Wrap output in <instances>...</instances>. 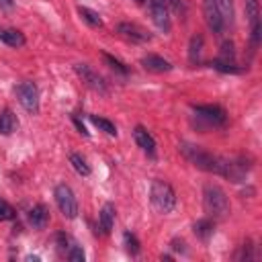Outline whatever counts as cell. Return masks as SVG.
<instances>
[{
    "label": "cell",
    "instance_id": "15",
    "mask_svg": "<svg viewBox=\"0 0 262 262\" xmlns=\"http://www.w3.org/2000/svg\"><path fill=\"white\" fill-rule=\"evenodd\" d=\"M49 221V211L45 205H35L31 211H29V223L35 227V229H43Z\"/></svg>",
    "mask_w": 262,
    "mask_h": 262
},
{
    "label": "cell",
    "instance_id": "22",
    "mask_svg": "<svg viewBox=\"0 0 262 262\" xmlns=\"http://www.w3.org/2000/svg\"><path fill=\"white\" fill-rule=\"evenodd\" d=\"M70 164L74 166V170L78 174H82V176H88L90 174V166H88V162L80 154H70Z\"/></svg>",
    "mask_w": 262,
    "mask_h": 262
},
{
    "label": "cell",
    "instance_id": "13",
    "mask_svg": "<svg viewBox=\"0 0 262 262\" xmlns=\"http://www.w3.org/2000/svg\"><path fill=\"white\" fill-rule=\"evenodd\" d=\"M141 66H143L145 70H149V72H156V74H164V72H170V70H172V63H170L168 59L156 55V53L143 55V57H141Z\"/></svg>",
    "mask_w": 262,
    "mask_h": 262
},
{
    "label": "cell",
    "instance_id": "19",
    "mask_svg": "<svg viewBox=\"0 0 262 262\" xmlns=\"http://www.w3.org/2000/svg\"><path fill=\"white\" fill-rule=\"evenodd\" d=\"M78 14L82 16V20H86L90 27H102V18L96 10L86 8V6H78Z\"/></svg>",
    "mask_w": 262,
    "mask_h": 262
},
{
    "label": "cell",
    "instance_id": "29",
    "mask_svg": "<svg viewBox=\"0 0 262 262\" xmlns=\"http://www.w3.org/2000/svg\"><path fill=\"white\" fill-rule=\"evenodd\" d=\"M68 258H70L72 262H84V252H82V248L76 246V244H72V246L68 248Z\"/></svg>",
    "mask_w": 262,
    "mask_h": 262
},
{
    "label": "cell",
    "instance_id": "28",
    "mask_svg": "<svg viewBox=\"0 0 262 262\" xmlns=\"http://www.w3.org/2000/svg\"><path fill=\"white\" fill-rule=\"evenodd\" d=\"M10 219H14V209L10 203L0 199V221H10Z\"/></svg>",
    "mask_w": 262,
    "mask_h": 262
},
{
    "label": "cell",
    "instance_id": "11",
    "mask_svg": "<svg viewBox=\"0 0 262 262\" xmlns=\"http://www.w3.org/2000/svg\"><path fill=\"white\" fill-rule=\"evenodd\" d=\"M246 16L250 20L252 47H258V41H260V6H258V0H246Z\"/></svg>",
    "mask_w": 262,
    "mask_h": 262
},
{
    "label": "cell",
    "instance_id": "14",
    "mask_svg": "<svg viewBox=\"0 0 262 262\" xmlns=\"http://www.w3.org/2000/svg\"><path fill=\"white\" fill-rule=\"evenodd\" d=\"M113 223H115V205L113 203H104L100 213H98V225H100V231L104 235L111 233L113 229Z\"/></svg>",
    "mask_w": 262,
    "mask_h": 262
},
{
    "label": "cell",
    "instance_id": "6",
    "mask_svg": "<svg viewBox=\"0 0 262 262\" xmlns=\"http://www.w3.org/2000/svg\"><path fill=\"white\" fill-rule=\"evenodd\" d=\"M74 70H76V74L80 76V80H82L90 90H94V92H98V94H106V82H104L102 76H98L88 63H76Z\"/></svg>",
    "mask_w": 262,
    "mask_h": 262
},
{
    "label": "cell",
    "instance_id": "32",
    "mask_svg": "<svg viewBox=\"0 0 262 262\" xmlns=\"http://www.w3.org/2000/svg\"><path fill=\"white\" fill-rule=\"evenodd\" d=\"M135 2H137V4H143V2H145V0H135Z\"/></svg>",
    "mask_w": 262,
    "mask_h": 262
},
{
    "label": "cell",
    "instance_id": "21",
    "mask_svg": "<svg viewBox=\"0 0 262 262\" xmlns=\"http://www.w3.org/2000/svg\"><path fill=\"white\" fill-rule=\"evenodd\" d=\"M217 8H219V14L223 18L225 25H233V2L231 0H215Z\"/></svg>",
    "mask_w": 262,
    "mask_h": 262
},
{
    "label": "cell",
    "instance_id": "30",
    "mask_svg": "<svg viewBox=\"0 0 262 262\" xmlns=\"http://www.w3.org/2000/svg\"><path fill=\"white\" fill-rule=\"evenodd\" d=\"M235 258H237V260H242V258H244V260H250V258H252V246H250V242L242 246V254L235 256Z\"/></svg>",
    "mask_w": 262,
    "mask_h": 262
},
{
    "label": "cell",
    "instance_id": "24",
    "mask_svg": "<svg viewBox=\"0 0 262 262\" xmlns=\"http://www.w3.org/2000/svg\"><path fill=\"white\" fill-rule=\"evenodd\" d=\"M102 59L108 63V68L111 70H115L117 74H121V76H125L127 74V68H125V63L123 61H119L117 57H113L111 53H106V51H102Z\"/></svg>",
    "mask_w": 262,
    "mask_h": 262
},
{
    "label": "cell",
    "instance_id": "17",
    "mask_svg": "<svg viewBox=\"0 0 262 262\" xmlns=\"http://www.w3.org/2000/svg\"><path fill=\"white\" fill-rule=\"evenodd\" d=\"M16 125H18V121H16L14 113H12L10 108H4V111L0 113V133H2V135H10V133L16 129Z\"/></svg>",
    "mask_w": 262,
    "mask_h": 262
},
{
    "label": "cell",
    "instance_id": "20",
    "mask_svg": "<svg viewBox=\"0 0 262 262\" xmlns=\"http://www.w3.org/2000/svg\"><path fill=\"white\" fill-rule=\"evenodd\" d=\"M90 121H92L94 127H98V129L104 131L106 135H111V137L117 135V127H115L113 121H108V119H104V117H96V115H90Z\"/></svg>",
    "mask_w": 262,
    "mask_h": 262
},
{
    "label": "cell",
    "instance_id": "23",
    "mask_svg": "<svg viewBox=\"0 0 262 262\" xmlns=\"http://www.w3.org/2000/svg\"><path fill=\"white\" fill-rule=\"evenodd\" d=\"M201 47H203V37H201V35H192L190 45H188V59H190L192 63L199 61V57H201Z\"/></svg>",
    "mask_w": 262,
    "mask_h": 262
},
{
    "label": "cell",
    "instance_id": "5",
    "mask_svg": "<svg viewBox=\"0 0 262 262\" xmlns=\"http://www.w3.org/2000/svg\"><path fill=\"white\" fill-rule=\"evenodd\" d=\"M16 96H18V102L23 104L25 111L29 113H39V90L35 86V82H20L16 86Z\"/></svg>",
    "mask_w": 262,
    "mask_h": 262
},
{
    "label": "cell",
    "instance_id": "4",
    "mask_svg": "<svg viewBox=\"0 0 262 262\" xmlns=\"http://www.w3.org/2000/svg\"><path fill=\"white\" fill-rule=\"evenodd\" d=\"M53 196H55V203H57L59 211L63 213V217L74 219L78 215V201H76L74 190L68 184H57L53 190Z\"/></svg>",
    "mask_w": 262,
    "mask_h": 262
},
{
    "label": "cell",
    "instance_id": "7",
    "mask_svg": "<svg viewBox=\"0 0 262 262\" xmlns=\"http://www.w3.org/2000/svg\"><path fill=\"white\" fill-rule=\"evenodd\" d=\"M194 115L199 119L207 121V125H213V127H221L227 121V115L219 104H196L194 106Z\"/></svg>",
    "mask_w": 262,
    "mask_h": 262
},
{
    "label": "cell",
    "instance_id": "27",
    "mask_svg": "<svg viewBox=\"0 0 262 262\" xmlns=\"http://www.w3.org/2000/svg\"><path fill=\"white\" fill-rule=\"evenodd\" d=\"M213 68L219 70V72H225V74H237L239 68L235 63H229V61H221V59H215L213 61Z\"/></svg>",
    "mask_w": 262,
    "mask_h": 262
},
{
    "label": "cell",
    "instance_id": "8",
    "mask_svg": "<svg viewBox=\"0 0 262 262\" xmlns=\"http://www.w3.org/2000/svg\"><path fill=\"white\" fill-rule=\"evenodd\" d=\"M149 12L156 27L164 33L170 31V14H168V2L166 0H149Z\"/></svg>",
    "mask_w": 262,
    "mask_h": 262
},
{
    "label": "cell",
    "instance_id": "18",
    "mask_svg": "<svg viewBox=\"0 0 262 262\" xmlns=\"http://www.w3.org/2000/svg\"><path fill=\"white\" fill-rule=\"evenodd\" d=\"M194 235L196 237H201V239H209L211 235H213V231H215V223H213V219L211 217H207V219H199L196 223H194Z\"/></svg>",
    "mask_w": 262,
    "mask_h": 262
},
{
    "label": "cell",
    "instance_id": "1",
    "mask_svg": "<svg viewBox=\"0 0 262 262\" xmlns=\"http://www.w3.org/2000/svg\"><path fill=\"white\" fill-rule=\"evenodd\" d=\"M180 151L182 156L196 168L205 170V172H213V174H219V176H225V164L227 160L219 158V156H213L209 154L207 149H203L201 145H194V143H186L182 141L180 143Z\"/></svg>",
    "mask_w": 262,
    "mask_h": 262
},
{
    "label": "cell",
    "instance_id": "26",
    "mask_svg": "<svg viewBox=\"0 0 262 262\" xmlns=\"http://www.w3.org/2000/svg\"><path fill=\"white\" fill-rule=\"evenodd\" d=\"M123 239H125V248H127V252L135 256V254L139 252V242H137V237H135L131 231H125Z\"/></svg>",
    "mask_w": 262,
    "mask_h": 262
},
{
    "label": "cell",
    "instance_id": "16",
    "mask_svg": "<svg viewBox=\"0 0 262 262\" xmlns=\"http://www.w3.org/2000/svg\"><path fill=\"white\" fill-rule=\"evenodd\" d=\"M0 41L6 43L8 47H23L27 43L25 35L16 29H0Z\"/></svg>",
    "mask_w": 262,
    "mask_h": 262
},
{
    "label": "cell",
    "instance_id": "9",
    "mask_svg": "<svg viewBox=\"0 0 262 262\" xmlns=\"http://www.w3.org/2000/svg\"><path fill=\"white\" fill-rule=\"evenodd\" d=\"M117 33L121 37H125L127 41H131V43H147L151 39V35L145 29H141L139 25H135V23H119L117 25Z\"/></svg>",
    "mask_w": 262,
    "mask_h": 262
},
{
    "label": "cell",
    "instance_id": "2",
    "mask_svg": "<svg viewBox=\"0 0 262 262\" xmlns=\"http://www.w3.org/2000/svg\"><path fill=\"white\" fill-rule=\"evenodd\" d=\"M203 207H205V213L211 219H225L231 211L225 190L217 184H205V188H203Z\"/></svg>",
    "mask_w": 262,
    "mask_h": 262
},
{
    "label": "cell",
    "instance_id": "3",
    "mask_svg": "<svg viewBox=\"0 0 262 262\" xmlns=\"http://www.w3.org/2000/svg\"><path fill=\"white\" fill-rule=\"evenodd\" d=\"M149 199H151V205L160 211V213H170L176 205V192L174 188L164 182V180H154L151 182V188H149Z\"/></svg>",
    "mask_w": 262,
    "mask_h": 262
},
{
    "label": "cell",
    "instance_id": "31",
    "mask_svg": "<svg viewBox=\"0 0 262 262\" xmlns=\"http://www.w3.org/2000/svg\"><path fill=\"white\" fill-rule=\"evenodd\" d=\"M14 6V2L12 0H0V8H4V10H10Z\"/></svg>",
    "mask_w": 262,
    "mask_h": 262
},
{
    "label": "cell",
    "instance_id": "10",
    "mask_svg": "<svg viewBox=\"0 0 262 262\" xmlns=\"http://www.w3.org/2000/svg\"><path fill=\"white\" fill-rule=\"evenodd\" d=\"M203 12H205V23H207V27L213 31V33H223V29H225V23H223V18H221V14H219V8H217V4H215V0H205L203 2Z\"/></svg>",
    "mask_w": 262,
    "mask_h": 262
},
{
    "label": "cell",
    "instance_id": "25",
    "mask_svg": "<svg viewBox=\"0 0 262 262\" xmlns=\"http://www.w3.org/2000/svg\"><path fill=\"white\" fill-rule=\"evenodd\" d=\"M217 59H221V61H229V63H235V61H233V59H235V51H233V43H229V41H225V43L221 45V55H219Z\"/></svg>",
    "mask_w": 262,
    "mask_h": 262
},
{
    "label": "cell",
    "instance_id": "12",
    "mask_svg": "<svg viewBox=\"0 0 262 262\" xmlns=\"http://www.w3.org/2000/svg\"><path fill=\"white\" fill-rule=\"evenodd\" d=\"M133 139H135V143L141 147V151H145L147 156H156V139H154V135H151L145 127L137 125V127L133 129Z\"/></svg>",
    "mask_w": 262,
    "mask_h": 262
}]
</instances>
